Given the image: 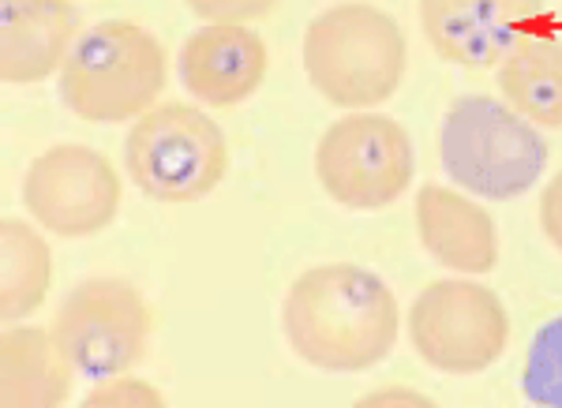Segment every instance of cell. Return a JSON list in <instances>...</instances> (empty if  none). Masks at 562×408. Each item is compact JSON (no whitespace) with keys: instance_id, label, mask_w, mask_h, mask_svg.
<instances>
[{"instance_id":"obj_1","label":"cell","mask_w":562,"mask_h":408,"mask_svg":"<svg viewBox=\"0 0 562 408\" xmlns=\"http://www.w3.org/2000/svg\"><path fill=\"white\" fill-rule=\"evenodd\" d=\"M397 296L375 270L323 262L304 270L281 301V333L296 360L330 375L371 371L394 352Z\"/></svg>"},{"instance_id":"obj_2","label":"cell","mask_w":562,"mask_h":408,"mask_svg":"<svg viewBox=\"0 0 562 408\" xmlns=\"http://www.w3.org/2000/svg\"><path fill=\"white\" fill-rule=\"evenodd\" d=\"M409 45L397 20L368 0H341L307 23L304 76L330 105L375 109L397 94Z\"/></svg>"},{"instance_id":"obj_20","label":"cell","mask_w":562,"mask_h":408,"mask_svg":"<svg viewBox=\"0 0 562 408\" xmlns=\"http://www.w3.org/2000/svg\"><path fill=\"white\" fill-rule=\"evenodd\" d=\"M540 229L562 256V172H555L540 192Z\"/></svg>"},{"instance_id":"obj_8","label":"cell","mask_w":562,"mask_h":408,"mask_svg":"<svg viewBox=\"0 0 562 408\" xmlns=\"http://www.w3.org/2000/svg\"><path fill=\"white\" fill-rule=\"evenodd\" d=\"M150 307L124 277H83L53 315V341L83 378L124 375L150 349Z\"/></svg>"},{"instance_id":"obj_15","label":"cell","mask_w":562,"mask_h":408,"mask_svg":"<svg viewBox=\"0 0 562 408\" xmlns=\"http://www.w3.org/2000/svg\"><path fill=\"white\" fill-rule=\"evenodd\" d=\"M503 102L537 128H562V34H529L498 60Z\"/></svg>"},{"instance_id":"obj_10","label":"cell","mask_w":562,"mask_h":408,"mask_svg":"<svg viewBox=\"0 0 562 408\" xmlns=\"http://www.w3.org/2000/svg\"><path fill=\"white\" fill-rule=\"evenodd\" d=\"M548 0H420V31L435 57L492 68L529 34L548 31Z\"/></svg>"},{"instance_id":"obj_3","label":"cell","mask_w":562,"mask_h":408,"mask_svg":"<svg viewBox=\"0 0 562 408\" xmlns=\"http://www.w3.org/2000/svg\"><path fill=\"white\" fill-rule=\"evenodd\" d=\"M166 79V49L147 26L102 20L83 26L71 45L65 68L57 71V94L79 121L124 124L158 105Z\"/></svg>"},{"instance_id":"obj_22","label":"cell","mask_w":562,"mask_h":408,"mask_svg":"<svg viewBox=\"0 0 562 408\" xmlns=\"http://www.w3.org/2000/svg\"><path fill=\"white\" fill-rule=\"evenodd\" d=\"M559 26H562V12H559Z\"/></svg>"},{"instance_id":"obj_17","label":"cell","mask_w":562,"mask_h":408,"mask_svg":"<svg viewBox=\"0 0 562 408\" xmlns=\"http://www.w3.org/2000/svg\"><path fill=\"white\" fill-rule=\"evenodd\" d=\"M521 394L540 408H562V315L543 322L532 338L521 371Z\"/></svg>"},{"instance_id":"obj_14","label":"cell","mask_w":562,"mask_h":408,"mask_svg":"<svg viewBox=\"0 0 562 408\" xmlns=\"http://www.w3.org/2000/svg\"><path fill=\"white\" fill-rule=\"evenodd\" d=\"M76 367L42 326H12L0 333V405L57 408L68 401Z\"/></svg>"},{"instance_id":"obj_16","label":"cell","mask_w":562,"mask_h":408,"mask_svg":"<svg viewBox=\"0 0 562 408\" xmlns=\"http://www.w3.org/2000/svg\"><path fill=\"white\" fill-rule=\"evenodd\" d=\"M53 281L49 240L34 225L8 217L0 225V315L23 322L45 304Z\"/></svg>"},{"instance_id":"obj_12","label":"cell","mask_w":562,"mask_h":408,"mask_svg":"<svg viewBox=\"0 0 562 408\" xmlns=\"http://www.w3.org/2000/svg\"><path fill=\"white\" fill-rule=\"evenodd\" d=\"M83 34L71 0H0V76L31 87L65 68L71 45Z\"/></svg>"},{"instance_id":"obj_9","label":"cell","mask_w":562,"mask_h":408,"mask_svg":"<svg viewBox=\"0 0 562 408\" xmlns=\"http://www.w3.org/2000/svg\"><path fill=\"white\" fill-rule=\"evenodd\" d=\"M23 206L53 237L87 240L121 214V177L94 147L60 143L26 166Z\"/></svg>"},{"instance_id":"obj_6","label":"cell","mask_w":562,"mask_h":408,"mask_svg":"<svg viewBox=\"0 0 562 408\" xmlns=\"http://www.w3.org/2000/svg\"><path fill=\"white\" fill-rule=\"evenodd\" d=\"M413 135L386 113L357 109L334 121L315 147V180L338 206L357 214L383 211L413 184Z\"/></svg>"},{"instance_id":"obj_19","label":"cell","mask_w":562,"mask_h":408,"mask_svg":"<svg viewBox=\"0 0 562 408\" xmlns=\"http://www.w3.org/2000/svg\"><path fill=\"white\" fill-rule=\"evenodd\" d=\"M188 12L199 15L203 23H251V20H267L281 0H184Z\"/></svg>"},{"instance_id":"obj_4","label":"cell","mask_w":562,"mask_h":408,"mask_svg":"<svg viewBox=\"0 0 562 408\" xmlns=\"http://www.w3.org/2000/svg\"><path fill=\"white\" fill-rule=\"evenodd\" d=\"M439 166L461 192L510 203L532 192L548 169V143L537 124L487 94H465L439 124Z\"/></svg>"},{"instance_id":"obj_5","label":"cell","mask_w":562,"mask_h":408,"mask_svg":"<svg viewBox=\"0 0 562 408\" xmlns=\"http://www.w3.org/2000/svg\"><path fill=\"white\" fill-rule=\"evenodd\" d=\"M124 172L154 203H199L229 172V143L199 105H154L132 121Z\"/></svg>"},{"instance_id":"obj_11","label":"cell","mask_w":562,"mask_h":408,"mask_svg":"<svg viewBox=\"0 0 562 408\" xmlns=\"http://www.w3.org/2000/svg\"><path fill=\"white\" fill-rule=\"evenodd\" d=\"M267 68V42L237 23H203L177 53L180 87L203 109H233L256 98Z\"/></svg>"},{"instance_id":"obj_21","label":"cell","mask_w":562,"mask_h":408,"mask_svg":"<svg viewBox=\"0 0 562 408\" xmlns=\"http://www.w3.org/2000/svg\"><path fill=\"white\" fill-rule=\"evenodd\" d=\"M390 401H405V405H428L424 397H416V394H375V397H368L364 405H390Z\"/></svg>"},{"instance_id":"obj_7","label":"cell","mask_w":562,"mask_h":408,"mask_svg":"<svg viewBox=\"0 0 562 408\" xmlns=\"http://www.w3.org/2000/svg\"><path fill=\"white\" fill-rule=\"evenodd\" d=\"M416 356L439 375H480L510 344V315L487 285L469 274L431 281L409 307Z\"/></svg>"},{"instance_id":"obj_13","label":"cell","mask_w":562,"mask_h":408,"mask_svg":"<svg viewBox=\"0 0 562 408\" xmlns=\"http://www.w3.org/2000/svg\"><path fill=\"white\" fill-rule=\"evenodd\" d=\"M416 237L442 270L476 277L498 267L495 217L454 188L424 184L416 192Z\"/></svg>"},{"instance_id":"obj_18","label":"cell","mask_w":562,"mask_h":408,"mask_svg":"<svg viewBox=\"0 0 562 408\" xmlns=\"http://www.w3.org/2000/svg\"><path fill=\"white\" fill-rule=\"evenodd\" d=\"M161 394L150 383H139V378H102L94 389L87 394V408H161Z\"/></svg>"}]
</instances>
